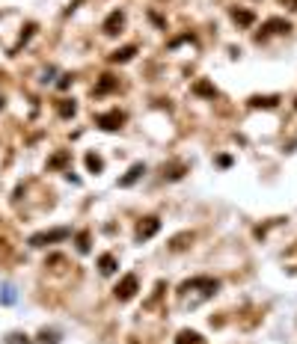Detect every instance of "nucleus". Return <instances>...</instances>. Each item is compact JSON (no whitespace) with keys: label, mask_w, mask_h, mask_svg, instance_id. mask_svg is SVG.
<instances>
[{"label":"nucleus","mask_w":297,"mask_h":344,"mask_svg":"<svg viewBox=\"0 0 297 344\" xmlns=\"http://www.w3.org/2000/svg\"><path fill=\"white\" fill-rule=\"evenodd\" d=\"M60 113H63V116H74V101H71V104L63 101V104H60Z\"/></svg>","instance_id":"nucleus-19"},{"label":"nucleus","mask_w":297,"mask_h":344,"mask_svg":"<svg viewBox=\"0 0 297 344\" xmlns=\"http://www.w3.org/2000/svg\"><path fill=\"white\" fill-rule=\"evenodd\" d=\"M98 267H101V273H104V276H110V273L116 270V258L107 252V255H101V258H98Z\"/></svg>","instance_id":"nucleus-11"},{"label":"nucleus","mask_w":297,"mask_h":344,"mask_svg":"<svg viewBox=\"0 0 297 344\" xmlns=\"http://www.w3.org/2000/svg\"><path fill=\"white\" fill-rule=\"evenodd\" d=\"M291 30V24L288 21H282V18H271L265 27H262V33H258V39H262V36H268V33H288Z\"/></svg>","instance_id":"nucleus-5"},{"label":"nucleus","mask_w":297,"mask_h":344,"mask_svg":"<svg viewBox=\"0 0 297 344\" xmlns=\"http://www.w3.org/2000/svg\"><path fill=\"white\" fill-rule=\"evenodd\" d=\"M122 21H125V15H122L119 9H116V12H110V18L104 21V33H107V36H113V33H119Z\"/></svg>","instance_id":"nucleus-7"},{"label":"nucleus","mask_w":297,"mask_h":344,"mask_svg":"<svg viewBox=\"0 0 297 344\" xmlns=\"http://www.w3.org/2000/svg\"><path fill=\"white\" fill-rule=\"evenodd\" d=\"M113 294H116V300H122V303H125V300H131V297L137 294V276H134V273L122 276V282L116 285V291H113Z\"/></svg>","instance_id":"nucleus-2"},{"label":"nucleus","mask_w":297,"mask_h":344,"mask_svg":"<svg viewBox=\"0 0 297 344\" xmlns=\"http://www.w3.org/2000/svg\"><path fill=\"white\" fill-rule=\"evenodd\" d=\"M143 172H146V166H143V163H134V166L128 169V175H122V178H119V187H131Z\"/></svg>","instance_id":"nucleus-8"},{"label":"nucleus","mask_w":297,"mask_h":344,"mask_svg":"<svg viewBox=\"0 0 297 344\" xmlns=\"http://www.w3.org/2000/svg\"><path fill=\"white\" fill-rule=\"evenodd\" d=\"M71 232L68 228H54V232H42V235H33L30 238V246H48V243H54V241H65Z\"/></svg>","instance_id":"nucleus-1"},{"label":"nucleus","mask_w":297,"mask_h":344,"mask_svg":"<svg viewBox=\"0 0 297 344\" xmlns=\"http://www.w3.org/2000/svg\"><path fill=\"white\" fill-rule=\"evenodd\" d=\"M0 300H3V303H15V294H12V288H9V285L3 288V297H0Z\"/></svg>","instance_id":"nucleus-21"},{"label":"nucleus","mask_w":297,"mask_h":344,"mask_svg":"<svg viewBox=\"0 0 297 344\" xmlns=\"http://www.w3.org/2000/svg\"><path fill=\"white\" fill-rule=\"evenodd\" d=\"M86 166H89V172H101V158L98 155H86Z\"/></svg>","instance_id":"nucleus-16"},{"label":"nucleus","mask_w":297,"mask_h":344,"mask_svg":"<svg viewBox=\"0 0 297 344\" xmlns=\"http://www.w3.org/2000/svg\"><path fill=\"white\" fill-rule=\"evenodd\" d=\"M119 86V81L113 78V74H101V81L95 83V95H104V92H113Z\"/></svg>","instance_id":"nucleus-6"},{"label":"nucleus","mask_w":297,"mask_h":344,"mask_svg":"<svg viewBox=\"0 0 297 344\" xmlns=\"http://www.w3.org/2000/svg\"><path fill=\"white\" fill-rule=\"evenodd\" d=\"M175 344H205V338L199 332H193V329H181L178 338H175Z\"/></svg>","instance_id":"nucleus-9"},{"label":"nucleus","mask_w":297,"mask_h":344,"mask_svg":"<svg viewBox=\"0 0 297 344\" xmlns=\"http://www.w3.org/2000/svg\"><path fill=\"white\" fill-rule=\"evenodd\" d=\"M134 54H137V48L128 45V48H122V51H113V54H110V60H113V62H128Z\"/></svg>","instance_id":"nucleus-12"},{"label":"nucleus","mask_w":297,"mask_h":344,"mask_svg":"<svg viewBox=\"0 0 297 344\" xmlns=\"http://www.w3.org/2000/svg\"><path fill=\"white\" fill-rule=\"evenodd\" d=\"M193 92H196V95H205V98H217V89H214L208 81H199V83L193 86Z\"/></svg>","instance_id":"nucleus-14"},{"label":"nucleus","mask_w":297,"mask_h":344,"mask_svg":"<svg viewBox=\"0 0 297 344\" xmlns=\"http://www.w3.org/2000/svg\"><path fill=\"white\" fill-rule=\"evenodd\" d=\"M95 122H98V128H104V131H119L122 122H125V116H122L119 110H110V113H104V116H98Z\"/></svg>","instance_id":"nucleus-3"},{"label":"nucleus","mask_w":297,"mask_h":344,"mask_svg":"<svg viewBox=\"0 0 297 344\" xmlns=\"http://www.w3.org/2000/svg\"><path fill=\"white\" fill-rule=\"evenodd\" d=\"M158 228H161V220H158V217H146V220L137 225V241H148L152 235H158Z\"/></svg>","instance_id":"nucleus-4"},{"label":"nucleus","mask_w":297,"mask_h":344,"mask_svg":"<svg viewBox=\"0 0 297 344\" xmlns=\"http://www.w3.org/2000/svg\"><path fill=\"white\" fill-rule=\"evenodd\" d=\"M250 104H253V107H276L279 98H276V95H265V98H253Z\"/></svg>","instance_id":"nucleus-15"},{"label":"nucleus","mask_w":297,"mask_h":344,"mask_svg":"<svg viewBox=\"0 0 297 344\" xmlns=\"http://www.w3.org/2000/svg\"><path fill=\"white\" fill-rule=\"evenodd\" d=\"M6 341H9V344H30V338H27V335H21V332H12Z\"/></svg>","instance_id":"nucleus-18"},{"label":"nucleus","mask_w":297,"mask_h":344,"mask_svg":"<svg viewBox=\"0 0 297 344\" xmlns=\"http://www.w3.org/2000/svg\"><path fill=\"white\" fill-rule=\"evenodd\" d=\"M39 341H42V344H60V335H57V332L42 329V332H39Z\"/></svg>","instance_id":"nucleus-17"},{"label":"nucleus","mask_w":297,"mask_h":344,"mask_svg":"<svg viewBox=\"0 0 297 344\" xmlns=\"http://www.w3.org/2000/svg\"><path fill=\"white\" fill-rule=\"evenodd\" d=\"M217 163H220V166H229V163H232V158H229V155H220V158H217Z\"/></svg>","instance_id":"nucleus-23"},{"label":"nucleus","mask_w":297,"mask_h":344,"mask_svg":"<svg viewBox=\"0 0 297 344\" xmlns=\"http://www.w3.org/2000/svg\"><path fill=\"white\" fill-rule=\"evenodd\" d=\"M191 241H193V232H181V235H175V238L170 241V249L178 252V249H184V246H191Z\"/></svg>","instance_id":"nucleus-10"},{"label":"nucleus","mask_w":297,"mask_h":344,"mask_svg":"<svg viewBox=\"0 0 297 344\" xmlns=\"http://www.w3.org/2000/svg\"><path fill=\"white\" fill-rule=\"evenodd\" d=\"M65 161H68V155H65V151H63V155H57V158H54V161H51V166H63V163H65Z\"/></svg>","instance_id":"nucleus-22"},{"label":"nucleus","mask_w":297,"mask_h":344,"mask_svg":"<svg viewBox=\"0 0 297 344\" xmlns=\"http://www.w3.org/2000/svg\"><path fill=\"white\" fill-rule=\"evenodd\" d=\"M78 249H81V252H86V249H89V235H86V232L78 238Z\"/></svg>","instance_id":"nucleus-20"},{"label":"nucleus","mask_w":297,"mask_h":344,"mask_svg":"<svg viewBox=\"0 0 297 344\" xmlns=\"http://www.w3.org/2000/svg\"><path fill=\"white\" fill-rule=\"evenodd\" d=\"M232 18H235V21H238L241 27H250L255 15H253V12H247V9H232Z\"/></svg>","instance_id":"nucleus-13"}]
</instances>
